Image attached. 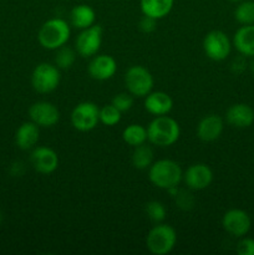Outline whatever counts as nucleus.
<instances>
[{
  "label": "nucleus",
  "mask_w": 254,
  "mask_h": 255,
  "mask_svg": "<svg viewBox=\"0 0 254 255\" xmlns=\"http://www.w3.org/2000/svg\"><path fill=\"white\" fill-rule=\"evenodd\" d=\"M144 211H146L147 217L151 219L153 223H162V222L166 219L167 211L166 207L163 203L158 201H151L146 204L144 207Z\"/></svg>",
  "instance_id": "nucleus-27"
},
{
  "label": "nucleus",
  "mask_w": 254,
  "mask_h": 255,
  "mask_svg": "<svg viewBox=\"0 0 254 255\" xmlns=\"http://www.w3.org/2000/svg\"><path fill=\"white\" fill-rule=\"evenodd\" d=\"M71 35V25L61 17L46 20L37 32V41L44 49L57 50L66 45Z\"/></svg>",
  "instance_id": "nucleus-3"
},
{
  "label": "nucleus",
  "mask_w": 254,
  "mask_h": 255,
  "mask_svg": "<svg viewBox=\"0 0 254 255\" xmlns=\"http://www.w3.org/2000/svg\"><path fill=\"white\" fill-rule=\"evenodd\" d=\"M226 121L236 128H247L254 122V110L247 104H234L227 110Z\"/></svg>",
  "instance_id": "nucleus-17"
},
{
  "label": "nucleus",
  "mask_w": 254,
  "mask_h": 255,
  "mask_svg": "<svg viewBox=\"0 0 254 255\" xmlns=\"http://www.w3.org/2000/svg\"><path fill=\"white\" fill-rule=\"evenodd\" d=\"M223 229L236 238H242L249 233L252 228V219L243 209H229L222 218Z\"/></svg>",
  "instance_id": "nucleus-10"
},
{
  "label": "nucleus",
  "mask_w": 254,
  "mask_h": 255,
  "mask_svg": "<svg viewBox=\"0 0 254 255\" xmlns=\"http://www.w3.org/2000/svg\"><path fill=\"white\" fill-rule=\"evenodd\" d=\"M30 162L32 168L41 174H51L57 169L60 163L59 154L52 148L46 146H39L32 148L30 154Z\"/></svg>",
  "instance_id": "nucleus-12"
},
{
  "label": "nucleus",
  "mask_w": 254,
  "mask_h": 255,
  "mask_svg": "<svg viewBox=\"0 0 254 255\" xmlns=\"http://www.w3.org/2000/svg\"><path fill=\"white\" fill-rule=\"evenodd\" d=\"M144 109L153 116L168 115L173 109V100L163 91H151L144 97Z\"/></svg>",
  "instance_id": "nucleus-16"
},
{
  "label": "nucleus",
  "mask_w": 254,
  "mask_h": 255,
  "mask_svg": "<svg viewBox=\"0 0 254 255\" xmlns=\"http://www.w3.org/2000/svg\"><path fill=\"white\" fill-rule=\"evenodd\" d=\"M122 139L131 147H137L147 142V128L142 125H128L122 132Z\"/></svg>",
  "instance_id": "nucleus-23"
},
{
  "label": "nucleus",
  "mask_w": 254,
  "mask_h": 255,
  "mask_svg": "<svg viewBox=\"0 0 254 255\" xmlns=\"http://www.w3.org/2000/svg\"><path fill=\"white\" fill-rule=\"evenodd\" d=\"M234 17L241 25L254 24V0H242L234 10Z\"/></svg>",
  "instance_id": "nucleus-25"
},
{
  "label": "nucleus",
  "mask_w": 254,
  "mask_h": 255,
  "mask_svg": "<svg viewBox=\"0 0 254 255\" xmlns=\"http://www.w3.org/2000/svg\"><path fill=\"white\" fill-rule=\"evenodd\" d=\"M156 19L143 15V17H142L141 21H139V29L143 32H146V34H148V32L154 31V29H156Z\"/></svg>",
  "instance_id": "nucleus-31"
},
{
  "label": "nucleus",
  "mask_w": 254,
  "mask_h": 255,
  "mask_svg": "<svg viewBox=\"0 0 254 255\" xmlns=\"http://www.w3.org/2000/svg\"><path fill=\"white\" fill-rule=\"evenodd\" d=\"M96 21V12L90 5H76L70 11V25L75 29L84 30L92 26Z\"/></svg>",
  "instance_id": "nucleus-20"
},
{
  "label": "nucleus",
  "mask_w": 254,
  "mask_h": 255,
  "mask_svg": "<svg viewBox=\"0 0 254 255\" xmlns=\"http://www.w3.org/2000/svg\"><path fill=\"white\" fill-rule=\"evenodd\" d=\"M203 51L213 61H223L229 56L232 42L228 35L221 30L209 31L203 39Z\"/></svg>",
  "instance_id": "nucleus-8"
},
{
  "label": "nucleus",
  "mask_w": 254,
  "mask_h": 255,
  "mask_svg": "<svg viewBox=\"0 0 254 255\" xmlns=\"http://www.w3.org/2000/svg\"><path fill=\"white\" fill-rule=\"evenodd\" d=\"M1 222H2V214L1 212H0V224H1Z\"/></svg>",
  "instance_id": "nucleus-32"
},
{
  "label": "nucleus",
  "mask_w": 254,
  "mask_h": 255,
  "mask_svg": "<svg viewBox=\"0 0 254 255\" xmlns=\"http://www.w3.org/2000/svg\"><path fill=\"white\" fill-rule=\"evenodd\" d=\"M148 179L157 188L168 191L179 186L183 179V171L173 159H158L148 168Z\"/></svg>",
  "instance_id": "nucleus-2"
},
{
  "label": "nucleus",
  "mask_w": 254,
  "mask_h": 255,
  "mask_svg": "<svg viewBox=\"0 0 254 255\" xmlns=\"http://www.w3.org/2000/svg\"><path fill=\"white\" fill-rule=\"evenodd\" d=\"M122 112L117 110L112 104L105 105L100 109V122L105 126H116L121 121Z\"/></svg>",
  "instance_id": "nucleus-26"
},
{
  "label": "nucleus",
  "mask_w": 254,
  "mask_h": 255,
  "mask_svg": "<svg viewBox=\"0 0 254 255\" xmlns=\"http://www.w3.org/2000/svg\"><path fill=\"white\" fill-rule=\"evenodd\" d=\"M111 104L124 114V112L129 111L133 106V96L129 92H121L112 99Z\"/></svg>",
  "instance_id": "nucleus-29"
},
{
  "label": "nucleus",
  "mask_w": 254,
  "mask_h": 255,
  "mask_svg": "<svg viewBox=\"0 0 254 255\" xmlns=\"http://www.w3.org/2000/svg\"><path fill=\"white\" fill-rule=\"evenodd\" d=\"M237 253L239 255H254V239L242 237L237 244Z\"/></svg>",
  "instance_id": "nucleus-30"
},
{
  "label": "nucleus",
  "mask_w": 254,
  "mask_h": 255,
  "mask_svg": "<svg viewBox=\"0 0 254 255\" xmlns=\"http://www.w3.org/2000/svg\"><path fill=\"white\" fill-rule=\"evenodd\" d=\"M154 85L151 72L141 65H133L125 74V86L127 92L133 97H146L152 91Z\"/></svg>",
  "instance_id": "nucleus-5"
},
{
  "label": "nucleus",
  "mask_w": 254,
  "mask_h": 255,
  "mask_svg": "<svg viewBox=\"0 0 254 255\" xmlns=\"http://www.w3.org/2000/svg\"><path fill=\"white\" fill-rule=\"evenodd\" d=\"M233 46L243 56H254V24L242 25L233 36Z\"/></svg>",
  "instance_id": "nucleus-19"
},
{
  "label": "nucleus",
  "mask_w": 254,
  "mask_h": 255,
  "mask_svg": "<svg viewBox=\"0 0 254 255\" xmlns=\"http://www.w3.org/2000/svg\"><path fill=\"white\" fill-rule=\"evenodd\" d=\"M89 75L97 81H106L112 79L117 71V62L111 55H95L92 56L89 66Z\"/></svg>",
  "instance_id": "nucleus-14"
},
{
  "label": "nucleus",
  "mask_w": 254,
  "mask_h": 255,
  "mask_svg": "<svg viewBox=\"0 0 254 255\" xmlns=\"http://www.w3.org/2000/svg\"><path fill=\"white\" fill-rule=\"evenodd\" d=\"M181 136V127L168 115L154 116L147 126V141L157 147H169L176 143Z\"/></svg>",
  "instance_id": "nucleus-1"
},
{
  "label": "nucleus",
  "mask_w": 254,
  "mask_h": 255,
  "mask_svg": "<svg viewBox=\"0 0 254 255\" xmlns=\"http://www.w3.org/2000/svg\"><path fill=\"white\" fill-rule=\"evenodd\" d=\"M61 74L55 64L41 62L35 66L31 74L32 89L39 94H50L59 87Z\"/></svg>",
  "instance_id": "nucleus-6"
},
{
  "label": "nucleus",
  "mask_w": 254,
  "mask_h": 255,
  "mask_svg": "<svg viewBox=\"0 0 254 255\" xmlns=\"http://www.w3.org/2000/svg\"><path fill=\"white\" fill-rule=\"evenodd\" d=\"M224 128V121L218 115H207L197 126V137L203 142H213L221 137Z\"/></svg>",
  "instance_id": "nucleus-15"
},
{
  "label": "nucleus",
  "mask_w": 254,
  "mask_h": 255,
  "mask_svg": "<svg viewBox=\"0 0 254 255\" xmlns=\"http://www.w3.org/2000/svg\"><path fill=\"white\" fill-rule=\"evenodd\" d=\"M182 181L191 191H203L211 186L213 181V172L208 164L194 163L183 172Z\"/></svg>",
  "instance_id": "nucleus-11"
},
{
  "label": "nucleus",
  "mask_w": 254,
  "mask_h": 255,
  "mask_svg": "<svg viewBox=\"0 0 254 255\" xmlns=\"http://www.w3.org/2000/svg\"><path fill=\"white\" fill-rule=\"evenodd\" d=\"M29 116L30 121L45 128L54 127L60 121L59 109L54 104L47 101H39L32 104L29 109Z\"/></svg>",
  "instance_id": "nucleus-13"
},
{
  "label": "nucleus",
  "mask_w": 254,
  "mask_h": 255,
  "mask_svg": "<svg viewBox=\"0 0 254 255\" xmlns=\"http://www.w3.org/2000/svg\"><path fill=\"white\" fill-rule=\"evenodd\" d=\"M231 1H236V2H239V1H242V0H231Z\"/></svg>",
  "instance_id": "nucleus-34"
},
{
  "label": "nucleus",
  "mask_w": 254,
  "mask_h": 255,
  "mask_svg": "<svg viewBox=\"0 0 254 255\" xmlns=\"http://www.w3.org/2000/svg\"><path fill=\"white\" fill-rule=\"evenodd\" d=\"M100 122V109L96 104L85 101L75 106L71 112V125L80 132L92 131Z\"/></svg>",
  "instance_id": "nucleus-9"
},
{
  "label": "nucleus",
  "mask_w": 254,
  "mask_h": 255,
  "mask_svg": "<svg viewBox=\"0 0 254 255\" xmlns=\"http://www.w3.org/2000/svg\"><path fill=\"white\" fill-rule=\"evenodd\" d=\"M252 71H253V74H254V62L252 64Z\"/></svg>",
  "instance_id": "nucleus-33"
},
{
  "label": "nucleus",
  "mask_w": 254,
  "mask_h": 255,
  "mask_svg": "<svg viewBox=\"0 0 254 255\" xmlns=\"http://www.w3.org/2000/svg\"><path fill=\"white\" fill-rule=\"evenodd\" d=\"M40 138V127L32 121L24 122L15 133V143L22 151L32 149Z\"/></svg>",
  "instance_id": "nucleus-18"
},
{
  "label": "nucleus",
  "mask_w": 254,
  "mask_h": 255,
  "mask_svg": "<svg viewBox=\"0 0 254 255\" xmlns=\"http://www.w3.org/2000/svg\"><path fill=\"white\" fill-rule=\"evenodd\" d=\"M153 149L151 146H147L146 143L139 144V146L133 147V152H132V164L134 168L139 169V171H144L151 167L153 163Z\"/></svg>",
  "instance_id": "nucleus-22"
},
{
  "label": "nucleus",
  "mask_w": 254,
  "mask_h": 255,
  "mask_svg": "<svg viewBox=\"0 0 254 255\" xmlns=\"http://www.w3.org/2000/svg\"><path fill=\"white\" fill-rule=\"evenodd\" d=\"M76 50L64 45V46L59 47V49L56 50L54 64L56 65L60 70H69L71 69L72 65L76 61Z\"/></svg>",
  "instance_id": "nucleus-24"
},
{
  "label": "nucleus",
  "mask_w": 254,
  "mask_h": 255,
  "mask_svg": "<svg viewBox=\"0 0 254 255\" xmlns=\"http://www.w3.org/2000/svg\"><path fill=\"white\" fill-rule=\"evenodd\" d=\"M104 30L99 24L81 30L75 40V50L81 57H92L99 52L102 44Z\"/></svg>",
  "instance_id": "nucleus-7"
},
{
  "label": "nucleus",
  "mask_w": 254,
  "mask_h": 255,
  "mask_svg": "<svg viewBox=\"0 0 254 255\" xmlns=\"http://www.w3.org/2000/svg\"><path fill=\"white\" fill-rule=\"evenodd\" d=\"M169 193L173 194V198L176 199L177 206L181 207L182 209H189L193 206V197L189 192L182 191V189L178 188V186L174 187V188L168 189Z\"/></svg>",
  "instance_id": "nucleus-28"
},
{
  "label": "nucleus",
  "mask_w": 254,
  "mask_h": 255,
  "mask_svg": "<svg viewBox=\"0 0 254 255\" xmlns=\"http://www.w3.org/2000/svg\"><path fill=\"white\" fill-rule=\"evenodd\" d=\"M174 0H139L142 14L159 20L171 12Z\"/></svg>",
  "instance_id": "nucleus-21"
},
{
  "label": "nucleus",
  "mask_w": 254,
  "mask_h": 255,
  "mask_svg": "<svg viewBox=\"0 0 254 255\" xmlns=\"http://www.w3.org/2000/svg\"><path fill=\"white\" fill-rule=\"evenodd\" d=\"M177 244V232L169 224L157 223L146 237V247L149 253L154 255H167Z\"/></svg>",
  "instance_id": "nucleus-4"
}]
</instances>
